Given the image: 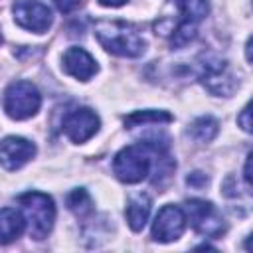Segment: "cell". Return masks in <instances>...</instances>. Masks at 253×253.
Masks as SVG:
<instances>
[{"mask_svg":"<svg viewBox=\"0 0 253 253\" xmlns=\"http://www.w3.org/2000/svg\"><path fill=\"white\" fill-rule=\"evenodd\" d=\"M166 150H168V140L166 138L160 140L158 136H152L138 144H128L117 152L113 160V172L121 182L136 184L150 174L152 156L156 152H166Z\"/></svg>","mask_w":253,"mask_h":253,"instance_id":"obj_1","label":"cell"},{"mask_svg":"<svg viewBox=\"0 0 253 253\" xmlns=\"http://www.w3.org/2000/svg\"><path fill=\"white\" fill-rule=\"evenodd\" d=\"M95 36L99 43L121 57H138L144 53V40L138 28L125 20H101L95 24Z\"/></svg>","mask_w":253,"mask_h":253,"instance_id":"obj_2","label":"cell"},{"mask_svg":"<svg viewBox=\"0 0 253 253\" xmlns=\"http://www.w3.org/2000/svg\"><path fill=\"white\" fill-rule=\"evenodd\" d=\"M18 204L22 208V215L26 219L28 231L34 239H45L55 221V206L47 194L42 192H26L18 196Z\"/></svg>","mask_w":253,"mask_h":253,"instance_id":"obj_3","label":"cell"},{"mask_svg":"<svg viewBox=\"0 0 253 253\" xmlns=\"http://www.w3.org/2000/svg\"><path fill=\"white\" fill-rule=\"evenodd\" d=\"M42 95L30 81H12L4 91V111L14 121H24L40 111Z\"/></svg>","mask_w":253,"mask_h":253,"instance_id":"obj_4","label":"cell"},{"mask_svg":"<svg viewBox=\"0 0 253 253\" xmlns=\"http://www.w3.org/2000/svg\"><path fill=\"white\" fill-rule=\"evenodd\" d=\"M198 77L211 95H231L237 81L225 59L213 53H204L198 61Z\"/></svg>","mask_w":253,"mask_h":253,"instance_id":"obj_5","label":"cell"},{"mask_svg":"<svg viewBox=\"0 0 253 253\" xmlns=\"http://www.w3.org/2000/svg\"><path fill=\"white\" fill-rule=\"evenodd\" d=\"M184 213L186 219H190L192 227L204 237H219L225 233V221L211 202L188 200Z\"/></svg>","mask_w":253,"mask_h":253,"instance_id":"obj_6","label":"cell"},{"mask_svg":"<svg viewBox=\"0 0 253 253\" xmlns=\"http://www.w3.org/2000/svg\"><path fill=\"white\" fill-rule=\"evenodd\" d=\"M12 12H14V20L20 28L36 32V34H43L47 32V28L51 26V10L49 6H45L40 0H16L12 4Z\"/></svg>","mask_w":253,"mask_h":253,"instance_id":"obj_7","label":"cell"},{"mask_svg":"<svg viewBox=\"0 0 253 253\" xmlns=\"http://www.w3.org/2000/svg\"><path fill=\"white\" fill-rule=\"evenodd\" d=\"M186 213L180 206L174 204H166L164 208H160L158 215L154 217L152 223V239L158 243H170L176 241L184 229H186Z\"/></svg>","mask_w":253,"mask_h":253,"instance_id":"obj_8","label":"cell"},{"mask_svg":"<svg viewBox=\"0 0 253 253\" xmlns=\"http://www.w3.org/2000/svg\"><path fill=\"white\" fill-rule=\"evenodd\" d=\"M99 125H101V121H99L97 113L87 107H81V109L71 111L63 119V132L73 142H85L99 130Z\"/></svg>","mask_w":253,"mask_h":253,"instance_id":"obj_9","label":"cell"},{"mask_svg":"<svg viewBox=\"0 0 253 253\" xmlns=\"http://www.w3.org/2000/svg\"><path fill=\"white\" fill-rule=\"evenodd\" d=\"M36 154V144L22 136H6L0 140V166L4 170H20Z\"/></svg>","mask_w":253,"mask_h":253,"instance_id":"obj_10","label":"cell"},{"mask_svg":"<svg viewBox=\"0 0 253 253\" xmlns=\"http://www.w3.org/2000/svg\"><path fill=\"white\" fill-rule=\"evenodd\" d=\"M63 69L79 81H89L97 73V61L83 47H69L63 53Z\"/></svg>","mask_w":253,"mask_h":253,"instance_id":"obj_11","label":"cell"},{"mask_svg":"<svg viewBox=\"0 0 253 253\" xmlns=\"http://www.w3.org/2000/svg\"><path fill=\"white\" fill-rule=\"evenodd\" d=\"M150 208H152V200L144 192H138V194H134L128 200V206H126V221H128V225H130L132 231H140L146 225L148 215H150Z\"/></svg>","mask_w":253,"mask_h":253,"instance_id":"obj_12","label":"cell"},{"mask_svg":"<svg viewBox=\"0 0 253 253\" xmlns=\"http://www.w3.org/2000/svg\"><path fill=\"white\" fill-rule=\"evenodd\" d=\"M26 229V219L22 211L14 208H2L0 210V245H6L20 237Z\"/></svg>","mask_w":253,"mask_h":253,"instance_id":"obj_13","label":"cell"},{"mask_svg":"<svg viewBox=\"0 0 253 253\" xmlns=\"http://www.w3.org/2000/svg\"><path fill=\"white\" fill-rule=\"evenodd\" d=\"M176 6L182 14V22L194 26H198V22H202L210 12L208 0H176Z\"/></svg>","mask_w":253,"mask_h":253,"instance_id":"obj_14","label":"cell"},{"mask_svg":"<svg viewBox=\"0 0 253 253\" xmlns=\"http://www.w3.org/2000/svg\"><path fill=\"white\" fill-rule=\"evenodd\" d=\"M172 121V115L166 113V111H134L130 113L128 117H125V125L128 128H134V126H146L150 123H170Z\"/></svg>","mask_w":253,"mask_h":253,"instance_id":"obj_15","label":"cell"},{"mask_svg":"<svg viewBox=\"0 0 253 253\" xmlns=\"http://www.w3.org/2000/svg\"><path fill=\"white\" fill-rule=\"evenodd\" d=\"M219 130V125L213 117L206 115V117H200L196 119L192 125H190V134L192 138H196L198 142H210Z\"/></svg>","mask_w":253,"mask_h":253,"instance_id":"obj_16","label":"cell"},{"mask_svg":"<svg viewBox=\"0 0 253 253\" xmlns=\"http://www.w3.org/2000/svg\"><path fill=\"white\" fill-rule=\"evenodd\" d=\"M67 208L77 215V217H85L93 211V202H91V196L83 190V188H75L67 194Z\"/></svg>","mask_w":253,"mask_h":253,"instance_id":"obj_17","label":"cell"},{"mask_svg":"<svg viewBox=\"0 0 253 253\" xmlns=\"http://www.w3.org/2000/svg\"><path fill=\"white\" fill-rule=\"evenodd\" d=\"M251 107L249 105H245L243 109H241V113H239V117H237V123H239V126L245 130V132H251Z\"/></svg>","mask_w":253,"mask_h":253,"instance_id":"obj_18","label":"cell"},{"mask_svg":"<svg viewBox=\"0 0 253 253\" xmlns=\"http://www.w3.org/2000/svg\"><path fill=\"white\" fill-rule=\"evenodd\" d=\"M53 4L57 6V10H59V12L69 14V12H73V10L81 4V0H53Z\"/></svg>","mask_w":253,"mask_h":253,"instance_id":"obj_19","label":"cell"},{"mask_svg":"<svg viewBox=\"0 0 253 253\" xmlns=\"http://www.w3.org/2000/svg\"><path fill=\"white\" fill-rule=\"evenodd\" d=\"M206 182H208V178L202 172H192L188 176V184L194 186V188H202V186H206Z\"/></svg>","mask_w":253,"mask_h":253,"instance_id":"obj_20","label":"cell"},{"mask_svg":"<svg viewBox=\"0 0 253 253\" xmlns=\"http://www.w3.org/2000/svg\"><path fill=\"white\" fill-rule=\"evenodd\" d=\"M251 154L247 156V162H245V174H243V178H245V184H247V188H249V184H251Z\"/></svg>","mask_w":253,"mask_h":253,"instance_id":"obj_21","label":"cell"},{"mask_svg":"<svg viewBox=\"0 0 253 253\" xmlns=\"http://www.w3.org/2000/svg\"><path fill=\"white\" fill-rule=\"evenodd\" d=\"M126 0H99V4L103 6H123Z\"/></svg>","mask_w":253,"mask_h":253,"instance_id":"obj_22","label":"cell"},{"mask_svg":"<svg viewBox=\"0 0 253 253\" xmlns=\"http://www.w3.org/2000/svg\"><path fill=\"white\" fill-rule=\"evenodd\" d=\"M0 43H2V34H0Z\"/></svg>","mask_w":253,"mask_h":253,"instance_id":"obj_23","label":"cell"}]
</instances>
